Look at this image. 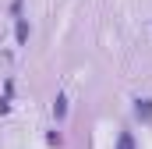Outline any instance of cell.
<instances>
[{
    "mask_svg": "<svg viewBox=\"0 0 152 149\" xmlns=\"http://www.w3.org/2000/svg\"><path fill=\"white\" fill-rule=\"evenodd\" d=\"M134 114H138L142 121H149V117H152V103H149V100H138V107H134Z\"/></svg>",
    "mask_w": 152,
    "mask_h": 149,
    "instance_id": "obj_1",
    "label": "cell"
},
{
    "mask_svg": "<svg viewBox=\"0 0 152 149\" xmlns=\"http://www.w3.org/2000/svg\"><path fill=\"white\" fill-rule=\"evenodd\" d=\"M117 149H134V139H131L127 131H120V139H117Z\"/></svg>",
    "mask_w": 152,
    "mask_h": 149,
    "instance_id": "obj_2",
    "label": "cell"
},
{
    "mask_svg": "<svg viewBox=\"0 0 152 149\" xmlns=\"http://www.w3.org/2000/svg\"><path fill=\"white\" fill-rule=\"evenodd\" d=\"M25 39H28V21L21 18V21H18V43H25Z\"/></svg>",
    "mask_w": 152,
    "mask_h": 149,
    "instance_id": "obj_3",
    "label": "cell"
},
{
    "mask_svg": "<svg viewBox=\"0 0 152 149\" xmlns=\"http://www.w3.org/2000/svg\"><path fill=\"white\" fill-rule=\"evenodd\" d=\"M53 114H57V117H64V114H67V100H64V96L53 103Z\"/></svg>",
    "mask_w": 152,
    "mask_h": 149,
    "instance_id": "obj_4",
    "label": "cell"
}]
</instances>
